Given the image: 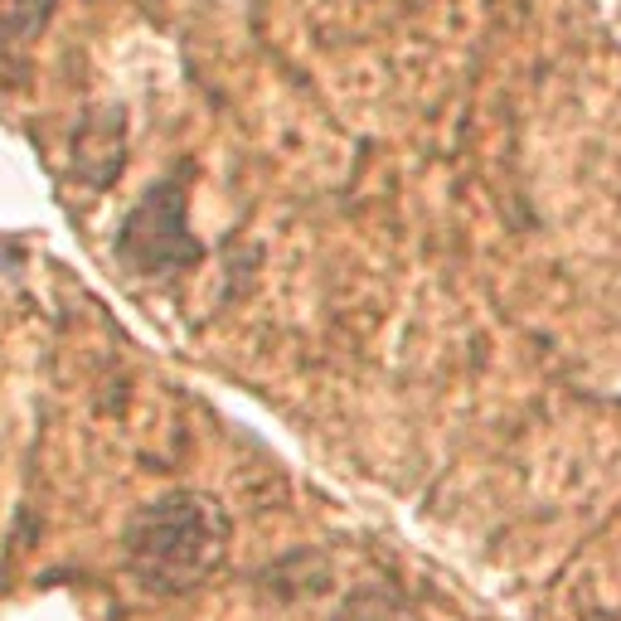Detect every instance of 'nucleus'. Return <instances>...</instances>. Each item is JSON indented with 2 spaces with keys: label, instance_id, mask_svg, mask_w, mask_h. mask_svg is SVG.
<instances>
[{
  "label": "nucleus",
  "instance_id": "7ed1b4c3",
  "mask_svg": "<svg viewBox=\"0 0 621 621\" xmlns=\"http://www.w3.org/2000/svg\"><path fill=\"white\" fill-rule=\"evenodd\" d=\"M59 0H0V49L30 40L34 30H44Z\"/></svg>",
  "mask_w": 621,
  "mask_h": 621
},
{
  "label": "nucleus",
  "instance_id": "f257e3e1",
  "mask_svg": "<svg viewBox=\"0 0 621 621\" xmlns=\"http://www.w3.org/2000/svg\"><path fill=\"white\" fill-rule=\"evenodd\" d=\"M228 549V515L205 490H170L146 500L122 529V563L126 573L156 598H180L224 563Z\"/></svg>",
  "mask_w": 621,
  "mask_h": 621
},
{
  "label": "nucleus",
  "instance_id": "f03ea898",
  "mask_svg": "<svg viewBox=\"0 0 621 621\" xmlns=\"http://www.w3.org/2000/svg\"><path fill=\"white\" fill-rule=\"evenodd\" d=\"M117 262L132 277H175L199 262V244L189 234L185 185L180 175L151 185L142 205L122 219L117 228Z\"/></svg>",
  "mask_w": 621,
  "mask_h": 621
}]
</instances>
